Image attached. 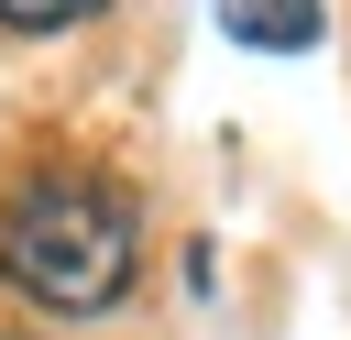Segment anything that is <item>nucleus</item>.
I'll use <instances>...</instances> for the list:
<instances>
[{"label":"nucleus","instance_id":"nucleus-1","mask_svg":"<svg viewBox=\"0 0 351 340\" xmlns=\"http://www.w3.org/2000/svg\"><path fill=\"white\" fill-rule=\"evenodd\" d=\"M132 263H143V219L110 175H22L11 208H0V285L44 318H99L132 296Z\"/></svg>","mask_w":351,"mask_h":340},{"label":"nucleus","instance_id":"nucleus-2","mask_svg":"<svg viewBox=\"0 0 351 340\" xmlns=\"http://www.w3.org/2000/svg\"><path fill=\"white\" fill-rule=\"evenodd\" d=\"M219 33L252 44V55H307V44L329 33V11H318V0H219Z\"/></svg>","mask_w":351,"mask_h":340},{"label":"nucleus","instance_id":"nucleus-3","mask_svg":"<svg viewBox=\"0 0 351 340\" xmlns=\"http://www.w3.org/2000/svg\"><path fill=\"white\" fill-rule=\"evenodd\" d=\"M110 0H0V22L11 33H77V22H99Z\"/></svg>","mask_w":351,"mask_h":340},{"label":"nucleus","instance_id":"nucleus-4","mask_svg":"<svg viewBox=\"0 0 351 340\" xmlns=\"http://www.w3.org/2000/svg\"><path fill=\"white\" fill-rule=\"evenodd\" d=\"M0 340H11V329H0Z\"/></svg>","mask_w":351,"mask_h":340}]
</instances>
